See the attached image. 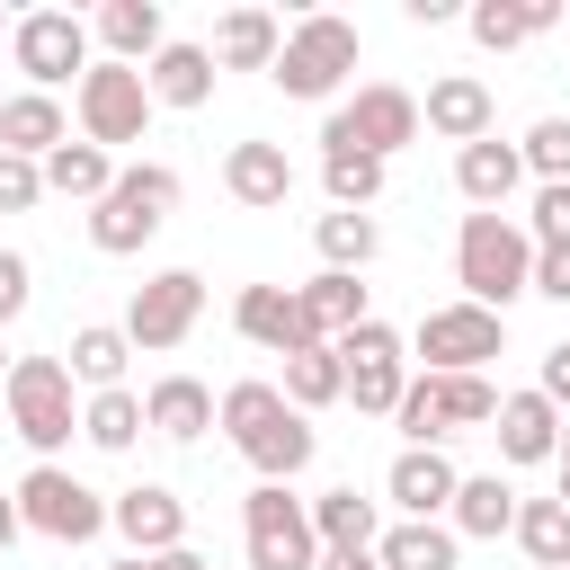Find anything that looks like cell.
I'll use <instances>...</instances> for the list:
<instances>
[{"label":"cell","instance_id":"2e32d148","mask_svg":"<svg viewBox=\"0 0 570 570\" xmlns=\"http://www.w3.org/2000/svg\"><path fill=\"white\" fill-rule=\"evenodd\" d=\"M454 490H463V472L445 463V445H401L392 472H383V499H392L401 517H419V525H436V517L454 508Z\"/></svg>","mask_w":570,"mask_h":570},{"label":"cell","instance_id":"3957f363","mask_svg":"<svg viewBox=\"0 0 570 570\" xmlns=\"http://www.w3.org/2000/svg\"><path fill=\"white\" fill-rule=\"evenodd\" d=\"M178 196H187V178H178L169 160H134V169H116V187L89 205V249H98V258H134V249L178 214Z\"/></svg>","mask_w":570,"mask_h":570},{"label":"cell","instance_id":"816d5d0a","mask_svg":"<svg viewBox=\"0 0 570 570\" xmlns=\"http://www.w3.org/2000/svg\"><path fill=\"white\" fill-rule=\"evenodd\" d=\"M9 365H18V356H9V347H0V392H9Z\"/></svg>","mask_w":570,"mask_h":570},{"label":"cell","instance_id":"cb8c5ba5","mask_svg":"<svg viewBox=\"0 0 570 570\" xmlns=\"http://www.w3.org/2000/svg\"><path fill=\"white\" fill-rule=\"evenodd\" d=\"M214 71H276V53H285V27L267 18V9H223V27H214Z\"/></svg>","mask_w":570,"mask_h":570},{"label":"cell","instance_id":"4fadbf2b","mask_svg":"<svg viewBox=\"0 0 570 570\" xmlns=\"http://www.w3.org/2000/svg\"><path fill=\"white\" fill-rule=\"evenodd\" d=\"M196 312H205V276H196V267H160V276L134 285V303H125V338L151 347V356H169V347L196 330Z\"/></svg>","mask_w":570,"mask_h":570},{"label":"cell","instance_id":"ab89813d","mask_svg":"<svg viewBox=\"0 0 570 570\" xmlns=\"http://www.w3.org/2000/svg\"><path fill=\"white\" fill-rule=\"evenodd\" d=\"M436 392H445V419H454V436L499 419V392H490V374H436Z\"/></svg>","mask_w":570,"mask_h":570},{"label":"cell","instance_id":"52a82bcc","mask_svg":"<svg viewBox=\"0 0 570 570\" xmlns=\"http://www.w3.org/2000/svg\"><path fill=\"white\" fill-rule=\"evenodd\" d=\"M240 543H249V570H321L312 508H303L285 481H258V490L240 499Z\"/></svg>","mask_w":570,"mask_h":570},{"label":"cell","instance_id":"7402d4cb","mask_svg":"<svg viewBox=\"0 0 570 570\" xmlns=\"http://www.w3.org/2000/svg\"><path fill=\"white\" fill-rule=\"evenodd\" d=\"M214 392L196 383V374H160L151 392H142V419H151V436H169V445H196L205 428H214Z\"/></svg>","mask_w":570,"mask_h":570},{"label":"cell","instance_id":"44dd1931","mask_svg":"<svg viewBox=\"0 0 570 570\" xmlns=\"http://www.w3.org/2000/svg\"><path fill=\"white\" fill-rule=\"evenodd\" d=\"M454 187H463V205L472 214H508V196L525 187V160H517V142H472V151H454Z\"/></svg>","mask_w":570,"mask_h":570},{"label":"cell","instance_id":"f907efd6","mask_svg":"<svg viewBox=\"0 0 570 570\" xmlns=\"http://www.w3.org/2000/svg\"><path fill=\"white\" fill-rule=\"evenodd\" d=\"M552 499H561V508H570V463H561V490H552Z\"/></svg>","mask_w":570,"mask_h":570},{"label":"cell","instance_id":"d590c367","mask_svg":"<svg viewBox=\"0 0 570 570\" xmlns=\"http://www.w3.org/2000/svg\"><path fill=\"white\" fill-rule=\"evenodd\" d=\"M383 178H392V160H365V151H330V160H321V187H330L338 214H374Z\"/></svg>","mask_w":570,"mask_h":570},{"label":"cell","instance_id":"681fc988","mask_svg":"<svg viewBox=\"0 0 570 570\" xmlns=\"http://www.w3.org/2000/svg\"><path fill=\"white\" fill-rule=\"evenodd\" d=\"M107 570H151V561H142V552H125V561H107Z\"/></svg>","mask_w":570,"mask_h":570},{"label":"cell","instance_id":"60d3db41","mask_svg":"<svg viewBox=\"0 0 570 570\" xmlns=\"http://www.w3.org/2000/svg\"><path fill=\"white\" fill-rule=\"evenodd\" d=\"M36 205H45V160L0 151V214H36Z\"/></svg>","mask_w":570,"mask_h":570},{"label":"cell","instance_id":"5b68a950","mask_svg":"<svg viewBox=\"0 0 570 570\" xmlns=\"http://www.w3.org/2000/svg\"><path fill=\"white\" fill-rule=\"evenodd\" d=\"M0 401H9V428H18L45 463L80 436V410H71V365H62V356H18Z\"/></svg>","mask_w":570,"mask_h":570},{"label":"cell","instance_id":"e0dca14e","mask_svg":"<svg viewBox=\"0 0 570 570\" xmlns=\"http://www.w3.org/2000/svg\"><path fill=\"white\" fill-rule=\"evenodd\" d=\"M232 330H240L249 347H267V356L321 347V338H312V321H303V303H294V285H240V303H232Z\"/></svg>","mask_w":570,"mask_h":570},{"label":"cell","instance_id":"484cf974","mask_svg":"<svg viewBox=\"0 0 570 570\" xmlns=\"http://www.w3.org/2000/svg\"><path fill=\"white\" fill-rule=\"evenodd\" d=\"M294 303H303V321H312V338H321V347H338L356 321H374V312H365V285H356V276H338V267H321L312 285H294Z\"/></svg>","mask_w":570,"mask_h":570},{"label":"cell","instance_id":"7dc6e473","mask_svg":"<svg viewBox=\"0 0 570 570\" xmlns=\"http://www.w3.org/2000/svg\"><path fill=\"white\" fill-rule=\"evenodd\" d=\"M151 570H214V561H205V552H196V543H178V552H160V561H151Z\"/></svg>","mask_w":570,"mask_h":570},{"label":"cell","instance_id":"ee69618b","mask_svg":"<svg viewBox=\"0 0 570 570\" xmlns=\"http://www.w3.org/2000/svg\"><path fill=\"white\" fill-rule=\"evenodd\" d=\"M534 392H543V401L570 419V338H561V347H543V374H534Z\"/></svg>","mask_w":570,"mask_h":570},{"label":"cell","instance_id":"30bf717a","mask_svg":"<svg viewBox=\"0 0 570 570\" xmlns=\"http://www.w3.org/2000/svg\"><path fill=\"white\" fill-rule=\"evenodd\" d=\"M71 116H80V142L116 151V142H142L151 125V80L134 62H89V80L71 89Z\"/></svg>","mask_w":570,"mask_h":570},{"label":"cell","instance_id":"6da1fadb","mask_svg":"<svg viewBox=\"0 0 570 570\" xmlns=\"http://www.w3.org/2000/svg\"><path fill=\"white\" fill-rule=\"evenodd\" d=\"M214 419H223V436L240 445V463H249L258 481H294V472H303V463L321 454L312 419H303V410H294V401L276 392V383H232Z\"/></svg>","mask_w":570,"mask_h":570},{"label":"cell","instance_id":"d4e9b609","mask_svg":"<svg viewBox=\"0 0 570 570\" xmlns=\"http://www.w3.org/2000/svg\"><path fill=\"white\" fill-rule=\"evenodd\" d=\"M142 80H151V107H178V116H196V107L214 98V53L169 36V45L151 53V71H142Z\"/></svg>","mask_w":570,"mask_h":570},{"label":"cell","instance_id":"db71d44e","mask_svg":"<svg viewBox=\"0 0 570 570\" xmlns=\"http://www.w3.org/2000/svg\"><path fill=\"white\" fill-rule=\"evenodd\" d=\"M9 27H18V18H0V45H9Z\"/></svg>","mask_w":570,"mask_h":570},{"label":"cell","instance_id":"f6af8a7d","mask_svg":"<svg viewBox=\"0 0 570 570\" xmlns=\"http://www.w3.org/2000/svg\"><path fill=\"white\" fill-rule=\"evenodd\" d=\"M534 294L543 303H570V249H534Z\"/></svg>","mask_w":570,"mask_h":570},{"label":"cell","instance_id":"f1b7e54d","mask_svg":"<svg viewBox=\"0 0 570 570\" xmlns=\"http://www.w3.org/2000/svg\"><path fill=\"white\" fill-rule=\"evenodd\" d=\"M383 570H463V534L436 517V525H419V517H401V525H383Z\"/></svg>","mask_w":570,"mask_h":570},{"label":"cell","instance_id":"7a4b0ae2","mask_svg":"<svg viewBox=\"0 0 570 570\" xmlns=\"http://www.w3.org/2000/svg\"><path fill=\"white\" fill-rule=\"evenodd\" d=\"M454 285H463V303H481V312L508 321V303L534 294V232L517 214H463V232H454Z\"/></svg>","mask_w":570,"mask_h":570},{"label":"cell","instance_id":"4dcf8cb0","mask_svg":"<svg viewBox=\"0 0 570 570\" xmlns=\"http://www.w3.org/2000/svg\"><path fill=\"white\" fill-rule=\"evenodd\" d=\"M312 249H321V267L365 276V267L383 258V223H374V214H338V205H330V214L312 223Z\"/></svg>","mask_w":570,"mask_h":570},{"label":"cell","instance_id":"7c38bea8","mask_svg":"<svg viewBox=\"0 0 570 570\" xmlns=\"http://www.w3.org/2000/svg\"><path fill=\"white\" fill-rule=\"evenodd\" d=\"M338 365H347V401L356 410H374V419L401 410V392H410V338L392 321H356L338 338Z\"/></svg>","mask_w":570,"mask_h":570},{"label":"cell","instance_id":"bcb514c9","mask_svg":"<svg viewBox=\"0 0 570 570\" xmlns=\"http://www.w3.org/2000/svg\"><path fill=\"white\" fill-rule=\"evenodd\" d=\"M321 570H383V552H374V543H330Z\"/></svg>","mask_w":570,"mask_h":570},{"label":"cell","instance_id":"d6986e66","mask_svg":"<svg viewBox=\"0 0 570 570\" xmlns=\"http://www.w3.org/2000/svg\"><path fill=\"white\" fill-rule=\"evenodd\" d=\"M223 187H232V205L276 214V205L294 196V160H285V142H232V151H223Z\"/></svg>","mask_w":570,"mask_h":570},{"label":"cell","instance_id":"8fae6325","mask_svg":"<svg viewBox=\"0 0 570 570\" xmlns=\"http://www.w3.org/2000/svg\"><path fill=\"white\" fill-rule=\"evenodd\" d=\"M410 347L428 356V374H481V365L508 347V321L481 312V303H436V312H419Z\"/></svg>","mask_w":570,"mask_h":570},{"label":"cell","instance_id":"603a6c76","mask_svg":"<svg viewBox=\"0 0 570 570\" xmlns=\"http://www.w3.org/2000/svg\"><path fill=\"white\" fill-rule=\"evenodd\" d=\"M98 45H107V62H134V71H151V53L169 45V18H160V0H107V9H98Z\"/></svg>","mask_w":570,"mask_h":570},{"label":"cell","instance_id":"83f0119b","mask_svg":"<svg viewBox=\"0 0 570 570\" xmlns=\"http://www.w3.org/2000/svg\"><path fill=\"white\" fill-rule=\"evenodd\" d=\"M125 356H134L125 321H80V330H71V347H62L71 383H89V392H116V383H125Z\"/></svg>","mask_w":570,"mask_h":570},{"label":"cell","instance_id":"e575fe53","mask_svg":"<svg viewBox=\"0 0 570 570\" xmlns=\"http://www.w3.org/2000/svg\"><path fill=\"white\" fill-rule=\"evenodd\" d=\"M517 552L534 570H570V508L561 499H517Z\"/></svg>","mask_w":570,"mask_h":570},{"label":"cell","instance_id":"9c48e42d","mask_svg":"<svg viewBox=\"0 0 570 570\" xmlns=\"http://www.w3.org/2000/svg\"><path fill=\"white\" fill-rule=\"evenodd\" d=\"M9 499H18L27 534H53V543H98V534H107V508H116V499H98L80 472H62V463H36Z\"/></svg>","mask_w":570,"mask_h":570},{"label":"cell","instance_id":"f5cc1de1","mask_svg":"<svg viewBox=\"0 0 570 570\" xmlns=\"http://www.w3.org/2000/svg\"><path fill=\"white\" fill-rule=\"evenodd\" d=\"M561 463H570V419H561Z\"/></svg>","mask_w":570,"mask_h":570},{"label":"cell","instance_id":"ffe728a7","mask_svg":"<svg viewBox=\"0 0 570 570\" xmlns=\"http://www.w3.org/2000/svg\"><path fill=\"white\" fill-rule=\"evenodd\" d=\"M71 142V116H62V98H45V89H18V98H0V151H18V160H53Z\"/></svg>","mask_w":570,"mask_h":570},{"label":"cell","instance_id":"8992f818","mask_svg":"<svg viewBox=\"0 0 570 570\" xmlns=\"http://www.w3.org/2000/svg\"><path fill=\"white\" fill-rule=\"evenodd\" d=\"M401 142H419V98L392 89V80H365V89H356L347 107H330V125H321V160H330V151L392 160Z\"/></svg>","mask_w":570,"mask_h":570},{"label":"cell","instance_id":"c3c4849f","mask_svg":"<svg viewBox=\"0 0 570 570\" xmlns=\"http://www.w3.org/2000/svg\"><path fill=\"white\" fill-rule=\"evenodd\" d=\"M18 534H27V517H18V499H9V490H0V552H9V543H18Z\"/></svg>","mask_w":570,"mask_h":570},{"label":"cell","instance_id":"7bdbcfd3","mask_svg":"<svg viewBox=\"0 0 570 570\" xmlns=\"http://www.w3.org/2000/svg\"><path fill=\"white\" fill-rule=\"evenodd\" d=\"M27 294H36V267H27L18 249H0V330L27 312Z\"/></svg>","mask_w":570,"mask_h":570},{"label":"cell","instance_id":"ba28073f","mask_svg":"<svg viewBox=\"0 0 570 570\" xmlns=\"http://www.w3.org/2000/svg\"><path fill=\"white\" fill-rule=\"evenodd\" d=\"M89 36H98V27H89V18H71V9H27V18L9 27V62L27 71V89H45V98H53L62 80H71V89L89 80Z\"/></svg>","mask_w":570,"mask_h":570},{"label":"cell","instance_id":"9a60e30c","mask_svg":"<svg viewBox=\"0 0 570 570\" xmlns=\"http://www.w3.org/2000/svg\"><path fill=\"white\" fill-rule=\"evenodd\" d=\"M419 125H428L436 142L472 151V142H490V125H499V98H490V80H472V71H445V80H428V107H419Z\"/></svg>","mask_w":570,"mask_h":570},{"label":"cell","instance_id":"5bb4252c","mask_svg":"<svg viewBox=\"0 0 570 570\" xmlns=\"http://www.w3.org/2000/svg\"><path fill=\"white\" fill-rule=\"evenodd\" d=\"M107 525L125 534V552L160 561V552H178V543H187V499H178L169 481H134V490H116Z\"/></svg>","mask_w":570,"mask_h":570},{"label":"cell","instance_id":"ac0fdd59","mask_svg":"<svg viewBox=\"0 0 570 570\" xmlns=\"http://www.w3.org/2000/svg\"><path fill=\"white\" fill-rule=\"evenodd\" d=\"M490 436H499V463H561V410H552L534 383H525V392H499Z\"/></svg>","mask_w":570,"mask_h":570},{"label":"cell","instance_id":"f35d334b","mask_svg":"<svg viewBox=\"0 0 570 570\" xmlns=\"http://www.w3.org/2000/svg\"><path fill=\"white\" fill-rule=\"evenodd\" d=\"M392 419H401V436H410V445H445V436H454L436 374H410V392H401V410H392Z\"/></svg>","mask_w":570,"mask_h":570},{"label":"cell","instance_id":"d6a6232c","mask_svg":"<svg viewBox=\"0 0 570 570\" xmlns=\"http://www.w3.org/2000/svg\"><path fill=\"white\" fill-rule=\"evenodd\" d=\"M276 392H285L303 419H312V410H330V401H347V365H338V347H294Z\"/></svg>","mask_w":570,"mask_h":570},{"label":"cell","instance_id":"b9f144b4","mask_svg":"<svg viewBox=\"0 0 570 570\" xmlns=\"http://www.w3.org/2000/svg\"><path fill=\"white\" fill-rule=\"evenodd\" d=\"M525 232H534V249H570V187H534Z\"/></svg>","mask_w":570,"mask_h":570},{"label":"cell","instance_id":"836d02e7","mask_svg":"<svg viewBox=\"0 0 570 570\" xmlns=\"http://www.w3.org/2000/svg\"><path fill=\"white\" fill-rule=\"evenodd\" d=\"M142 428H151V419H142V392H125V383H116V392H89V401H80V436H89L98 454H125V445H134Z\"/></svg>","mask_w":570,"mask_h":570},{"label":"cell","instance_id":"4316f807","mask_svg":"<svg viewBox=\"0 0 570 570\" xmlns=\"http://www.w3.org/2000/svg\"><path fill=\"white\" fill-rule=\"evenodd\" d=\"M445 525H454L463 543H490V534H517V490H508L499 472H463V490H454V508H445Z\"/></svg>","mask_w":570,"mask_h":570},{"label":"cell","instance_id":"8d00e7d4","mask_svg":"<svg viewBox=\"0 0 570 570\" xmlns=\"http://www.w3.org/2000/svg\"><path fill=\"white\" fill-rule=\"evenodd\" d=\"M312 508V534H321V552L330 543H383V525H374V499H356V490H321V499H303Z\"/></svg>","mask_w":570,"mask_h":570},{"label":"cell","instance_id":"277c9868","mask_svg":"<svg viewBox=\"0 0 570 570\" xmlns=\"http://www.w3.org/2000/svg\"><path fill=\"white\" fill-rule=\"evenodd\" d=\"M347 71H356V27L330 18V9H303V18L285 27V53H276L267 80H276L285 98H312V107H321V98H338Z\"/></svg>","mask_w":570,"mask_h":570},{"label":"cell","instance_id":"74e56055","mask_svg":"<svg viewBox=\"0 0 570 570\" xmlns=\"http://www.w3.org/2000/svg\"><path fill=\"white\" fill-rule=\"evenodd\" d=\"M517 160H525L534 187H570V116H534L525 142H517Z\"/></svg>","mask_w":570,"mask_h":570},{"label":"cell","instance_id":"f546056e","mask_svg":"<svg viewBox=\"0 0 570 570\" xmlns=\"http://www.w3.org/2000/svg\"><path fill=\"white\" fill-rule=\"evenodd\" d=\"M552 18H561L552 0H472V9H463V27H472V45H481V53H508V45L543 36Z\"/></svg>","mask_w":570,"mask_h":570},{"label":"cell","instance_id":"1f68e13d","mask_svg":"<svg viewBox=\"0 0 570 570\" xmlns=\"http://www.w3.org/2000/svg\"><path fill=\"white\" fill-rule=\"evenodd\" d=\"M116 187V151H98V142H62L53 160H45V196H71V205H98Z\"/></svg>","mask_w":570,"mask_h":570}]
</instances>
